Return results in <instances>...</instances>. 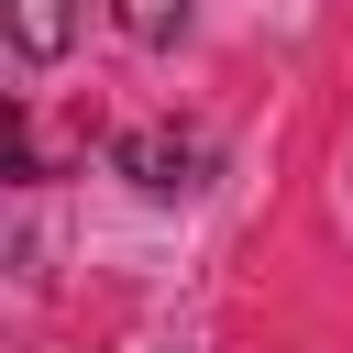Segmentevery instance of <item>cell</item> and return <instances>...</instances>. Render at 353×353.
Wrapping results in <instances>:
<instances>
[{"mask_svg":"<svg viewBox=\"0 0 353 353\" xmlns=\"http://www.w3.org/2000/svg\"><path fill=\"white\" fill-rule=\"evenodd\" d=\"M121 165H132L143 188H199L210 143H199V132H121Z\"/></svg>","mask_w":353,"mask_h":353,"instance_id":"cell-1","label":"cell"},{"mask_svg":"<svg viewBox=\"0 0 353 353\" xmlns=\"http://www.w3.org/2000/svg\"><path fill=\"white\" fill-rule=\"evenodd\" d=\"M11 44L44 66V55H66V0H11Z\"/></svg>","mask_w":353,"mask_h":353,"instance_id":"cell-2","label":"cell"},{"mask_svg":"<svg viewBox=\"0 0 353 353\" xmlns=\"http://www.w3.org/2000/svg\"><path fill=\"white\" fill-rule=\"evenodd\" d=\"M121 22H132V33H143V44H165V33H176V22H188V0H121Z\"/></svg>","mask_w":353,"mask_h":353,"instance_id":"cell-3","label":"cell"}]
</instances>
